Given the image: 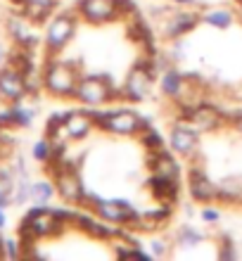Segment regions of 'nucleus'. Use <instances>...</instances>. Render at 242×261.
<instances>
[{"label":"nucleus","instance_id":"nucleus-1","mask_svg":"<svg viewBox=\"0 0 242 261\" xmlns=\"http://www.w3.org/2000/svg\"><path fill=\"white\" fill-rule=\"evenodd\" d=\"M17 233H19L21 245H36L38 240H50V238L64 235L67 228H64V223L55 216L52 206L34 204L26 214H24V219H21Z\"/></svg>","mask_w":242,"mask_h":261},{"label":"nucleus","instance_id":"nucleus-2","mask_svg":"<svg viewBox=\"0 0 242 261\" xmlns=\"http://www.w3.org/2000/svg\"><path fill=\"white\" fill-rule=\"evenodd\" d=\"M95 128L110 133V136H119V138H131L138 136L143 128H147L150 119L138 114V112L128 110V107H119V110H88Z\"/></svg>","mask_w":242,"mask_h":261},{"label":"nucleus","instance_id":"nucleus-3","mask_svg":"<svg viewBox=\"0 0 242 261\" xmlns=\"http://www.w3.org/2000/svg\"><path fill=\"white\" fill-rule=\"evenodd\" d=\"M78 79H81V71L76 64L60 57H48V62L43 67V90H48L50 95L60 100H74Z\"/></svg>","mask_w":242,"mask_h":261},{"label":"nucleus","instance_id":"nucleus-4","mask_svg":"<svg viewBox=\"0 0 242 261\" xmlns=\"http://www.w3.org/2000/svg\"><path fill=\"white\" fill-rule=\"evenodd\" d=\"M74 100H78L86 107H102L114 100H124V90L114 88L107 74H88L78 79Z\"/></svg>","mask_w":242,"mask_h":261},{"label":"nucleus","instance_id":"nucleus-5","mask_svg":"<svg viewBox=\"0 0 242 261\" xmlns=\"http://www.w3.org/2000/svg\"><path fill=\"white\" fill-rule=\"evenodd\" d=\"M157 71H154V62H152V55H145L140 62L133 64V69L128 71L126 76V83H124V100L128 102H145L150 93H152V81Z\"/></svg>","mask_w":242,"mask_h":261},{"label":"nucleus","instance_id":"nucleus-6","mask_svg":"<svg viewBox=\"0 0 242 261\" xmlns=\"http://www.w3.org/2000/svg\"><path fill=\"white\" fill-rule=\"evenodd\" d=\"M76 34V17L69 12L55 14L45 29V50L48 57H57Z\"/></svg>","mask_w":242,"mask_h":261},{"label":"nucleus","instance_id":"nucleus-7","mask_svg":"<svg viewBox=\"0 0 242 261\" xmlns=\"http://www.w3.org/2000/svg\"><path fill=\"white\" fill-rule=\"evenodd\" d=\"M178 119H185L200 133H209V130H219L223 124H228V117L221 107L209 102H202L197 107H178Z\"/></svg>","mask_w":242,"mask_h":261},{"label":"nucleus","instance_id":"nucleus-8","mask_svg":"<svg viewBox=\"0 0 242 261\" xmlns=\"http://www.w3.org/2000/svg\"><path fill=\"white\" fill-rule=\"evenodd\" d=\"M200 21H202V12L180 7L176 12H166L164 17H162L159 34L164 36V38H169V41H176V38H183V36H187L190 31H195Z\"/></svg>","mask_w":242,"mask_h":261},{"label":"nucleus","instance_id":"nucleus-9","mask_svg":"<svg viewBox=\"0 0 242 261\" xmlns=\"http://www.w3.org/2000/svg\"><path fill=\"white\" fill-rule=\"evenodd\" d=\"M169 147L178 157H197L200 150V130L185 119H176L171 133H169Z\"/></svg>","mask_w":242,"mask_h":261},{"label":"nucleus","instance_id":"nucleus-10","mask_svg":"<svg viewBox=\"0 0 242 261\" xmlns=\"http://www.w3.org/2000/svg\"><path fill=\"white\" fill-rule=\"evenodd\" d=\"M95 216H100L102 221L107 223H114V226H128L136 216H138V209L133 206L131 199H121V197H114V199H104L100 197V202L95 204Z\"/></svg>","mask_w":242,"mask_h":261},{"label":"nucleus","instance_id":"nucleus-11","mask_svg":"<svg viewBox=\"0 0 242 261\" xmlns=\"http://www.w3.org/2000/svg\"><path fill=\"white\" fill-rule=\"evenodd\" d=\"M52 183H55L57 195L67 204H81L86 193H88L86 186H83V178H81V173H78V169H71V166H62L52 176Z\"/></svg>","mask_w":242,"mask_h":261},{"label":"nucleus","instance_id":"nucleus-12","mask_svg":"<svg viewBox=\"0 0 242 261\" xmlns=\"http://www.w3.org/2000/svg\"><path fill=\"white\" fill-rule=\"evenodd\" d=\"M78 17L93 27H104L121 19L114 0H78Z\"/></svg>","mask_w":242,"mask_h":261},{"label":"nucleus","instance_id":"nucleus-13","mask_svg":"<svg viewBox=\"0 0 242 261\" xmlns=\"http://www.w3.org/2000/svg\"><path fill=\"white\" fill-rule=\"evenodd\" d=\"M187 193L195 202H202V204L219 202V183L209 178L204 166L193 164L187 171Z\"/></svg>","mask_w":242,"mask_h":261},{"label":"nucleus","instance_id":"nucleus-14","mask_svg":"<svg viewBox=\"0 0 242 261\" xmlns=\"http://www.w3.org/2000/svg\"><path fill=\"white\" fill-rule=\"evenodd\" d=\"M29 95L26 81L19 69H14L12 64L0 67V100L5 102H19Z\"/></svg>","mask_w":242,"mask_h":261},{"label":"nucleus","instance_id":"nucleus-15","mask_svg":"<svg viewBox=\"0 0 242 261\" xmlns=\"http://www.w3.org/2000/svg\"><path fill=\"white\" fill-rule=\"evenodd\" d=\"M93 128H95V121H93L88 110L64 112V126H62L64 140H83V138H88L93 133Z\"/></svg>","mask_w":242,"mask_h":261},{"label":"nucleus","instance_id":"nucleus-16","mask_svg":"<svg viewBox=\"0 0 242 261\" xmlns=\"http://www.w3.org/2000/svg\"><path fill=\"white\" fill-rule=\"evenodd\" d=\"M31 24H34V21H29L21 12H14L5 19V31L10 34V38L14 41V45L31 48V50L38 45V38H36V34L31 31Z\"/></svg>","mask_w":242,"mask_h":261},{"label":"nucleus","instance_id":"nucleus-17","mask_svg":"<svg viewBox=\"0 0 242 261\" xmlns=\"http://www.w3.org/2000/svg\"><path fill=\"white\" fill-rule=\"evenodd\" d=\"M147 190L152 193V197L162 204H176L180 195V178H169V176H162V173H152L147 178Z\"/></svg>","mask_w":242,"mask_h":261},{"label":"nucleus","instance_id":"nucleus-18","mask_svg":"<svg viewBox=\"0 0 242 261\" xmlns=\"http://www.w3.org/2000/svg\"><path fill=\"white\" fill-rule=\"evenodd\" d=\"M147 166L152 173H162L169 178H180V162L176 159V152L169 150H157V152H147Z\"/></svg>","mask_w":242,"mask_h":261},{"label":"nucleus","instance_id":"nucleus-19","mask_svg":"<svg viewBox=\"0 0 242 261\" xmlns=\"http://www.w3.org/2000/svg\"><path fill=\"white\" fill-rule=\"evenodd\" d=\"M183 86H185V74H183V71H180L176 64H171V67H166L164 71H162L159 88H162V93H164V97H171V100H176V97L180 95Z\"/></svg>","mask_w":242,"mask_h":261},{"label":"nucleus","instance_id":"nucleus-20","mask_svg":"<svg viewBox=\"0 0 242 261\" xmlns=\"http://www.w3.org/2000/svg\"><path fill=\"white\" fill-rule=\"evenodd\" d=\"M55 7H57V0H26L19 12L24 14L29 21L41 24V21H45L50 14L55 12Z\"/></svg>","mask_w":242,"mask_h":261},{"label":"nucleus","instance_id":"nucleus-21","mask_svg":"<svg viewBox=\"0 0 242 261\" xmlns=\"http://www.w3.org/2000/svg\"><path fill=\"white\" fill-rule=\"evenodd\" d=\"M219 202H226V204L242 202V178L226 176L223 180H219Z\"/></svg>","mask_w":242,"mask_h":261},{"label":"nucleus","instance_id":"nucleus-22","mask_svg":"<svg viewBox=\"0 0 242 261\" xmlns=\"http://www.w3.org/2000/svg\"><path fill=\"white\" fill-rule=\"evenodd\" d=\"M202 21L214 29H230L233 21H235V14L230 10H226V7H211V10L202 12Z\"/></svg>","mask_w":242,"mask_h":261},{"label":"nucleus","instance_id":"nucleus-23","mask_svg":"<svg viewBox=\"0 0 242 261\" xmlns=\"http://www.w3.org/2000/svg\"><path fill=\"white\" fill-rule=\"evenodd\" d=\"M14 190H12V204H26L31 199V183L34 180L29 178V171L21 169V171H14Z\"/></svg>","mask_w":242,"mask_h":261},{"label":"nucleus","instance_id":"nucleus-24","mask_svg":"<svg viewBox=\"0 0 242 261\" xmlns=\"http://www.w3.org/2000/svg\"><path fill=\"white\" fill-rule=\"evenodd\" d=\"M200 242H204V233H202L200 228L190 226V223H183V226L176 230V245L183 249H190L195 247V245H200Z\"/></svg>","mask_w":242,"mask_h":261},{"label":"nucleus","instance_id":"nucleus-25","mask_svg":"<svg viewBox=\"0 0 242 261\" xmlns=\"http://www.w3.org/2000/svg\"><path fill=\"white\" fill-rule=\"evenodd\" d=\"M55 183L48 178L43 180H34L31 183V202L34 204H50V199L55 197Z\"/></svg>","mask_w":242,"mask_h":261},{"label":"nucleus","instance_id":"nucleus-26","mask_svg":"<svg viewBox=\"0 0 242 261\" xmlns=\"http://www.w3.org/2000/svg\"><path fill=\"white\" fill-rule=\"evenodd\" d=\"M34 119H36V110L24 105V100L19 102H12V121H14V128H31L34 126Z\"/></svg>","mask_w":242,"mask_h":261},{"label":"nucleus","instance_id":"nucleus-27","mask_svg":"<svg viewBox=\"0 0 242 261\" xmlns=\"http://www.w3.org/2000/svg\"><path fill=\"white\" fill-rule=\"evenodd\" d=\"M140 138V145L145 147L147 152H157V150H164L166 145H164V138H162V133L154 126H147V128H143L138 133Z\"/></svg>","mask_w":242,"mask_h":261},{"label":"nucleus","instance_id":"nucleus-28","mask_svg":"<svg viewBox=\"0 0 242 261\" xmlns=\"http://www.w3.org/2000/svg\"><path fill=\"white\" fill-rule=\"evenodd\" d=\"M31 154H34L36 162L45 164V162L50 159V154H52V143H50V138H41V140H36L34 147H31Z\"/></svg>","mask_w":242,"mask_h":261},{"label":"nucleus","instance_id":"nucleus-29","mask_svg":"<svg viewBox=\"0 0 242 261\" xmlns=\"http://www.w3.org/2000/svg\"><path fill=\"white\" fill-rule=\"evenodd\" d=\"M221 247H219V259H223V261H233V259H237L240 256V252H237V247H235V242L230 240V238H223L221 242H219Z\"/></svg>","mask_w":242,"mask_h":261},{"label":"nucleus","instance_id":"nucleus-30","mask_svg":"<svg viewBox=\"0 0 242 261\" xmlns=\"http://www.w3.org/2000/svg\"><path fill=\"white\" fill-rule=\"evenodd\" d=\"M147 245H150V254H152L154 259H162V256L169 254V242H166L164 238H159V235H157V238H152Z\"/></svg>","mask_w":242,"mask_h":261},{"label":"nucleus","instance_id":"nucleus-31","mask_svg":"<svg viewBox=\"0 0 242 261\" xmlns=\"http://www.w3.org/2000/svg\"><path fill=\"white\" fill-rule=\"evenodd\" d=\"M114 3H117V10H119V17H121V19H128L131 14L138 12V7H136L133 0H114Z\"/></svg>","mask_w":242,"mask_h":261},{"label":"nucleus","instance_id":"nucleus-32","mask_svg":"<svg viewBox=\"0 0 242 261\" xmlns=\"http://www.w3.org/2000/svg\"><path fill=\"white\" fill-rule=\"evenodd\" d=\"M5 256L7 259H19L21 256V242L14 238H5Z\"/></svg>","mask_w":242,"mask_h":261},{"label":"nucleus","instance_id":"nucleus-33","mask_svg":"<svg viewBox=\"0 0 242 261\" xmlns=\"http://www.w3.org/2000/svg\"><path fill=\"white\" fill-rule=\"evenodd\" d=\"M200 216H202V221H204V223H209V226H214V223H219V221H221V212H219V209H214V206L202 209Z\"/></svg>","mask_w":242,"mask_h":261},{"label":"nucleus","instance_id":"nucleus-34","mask_svg":"<svg viewBox=\"0 0 242 261\" xmlns=\"http://www.w3.org/2000/svg\"><path fill=\"white\" fill-rule=\"evenodd\" d=\"M226 117H228V124H233V128L242 136V110L233 112V114H226Z\"/></svg>","mask_w":242,"mask_h":261},{"label":"nucleus","instance_id":"nucleus-35","mask_svg":"<svg viewBox=\"0 0 242 261\" xmlns=\"http://www.w3.org/2000/svg\"><path fill=\"white\" fill-rule=\"evenodd\" d=\"M7 55H10V53H7V48L3 45V41H0V67L7 62Z\"/></svg>","mask_w":242,"mask_h":261},{"label":"nucleus","instance_id":"nucleus-36","mask_svg":"<svg viewBox=\"0 0 242 261\" xmlns=\"http://www.w3.org/2000/svg\"><path fill=\"white\" fill-rule=\"evenodd\" d=\"M171 3H176V5H180V7H190V5H195L197 0H171Z\"/></svg>","mask_w":242,"mask_h":261},{"label":"nucleus","instance_id":"nucleus-37","mask_svg":"<svg viewBox=\"0 0 242 261\" xmlns=\"http://www.w3.org/2000/svg\"><path fill=\"white\" fill-rule=\"evenodd\" d=\"M5 226H7V216H5V209L0 206V230H3Z\"/></svg>","mask_w":242,"mask_h":261},{"label":"nucleus","instance_id":"nucleus-38","mask_svg":"<svg viewBox=\"0 0 242 261\" xmlns=\"http://www.w3.org/2000/svg\"><path fill=\"white\" fill-rule=\"evenodd\" d=\"M0 259H5V240H3V235H0Z\"/></svg>","mask_w":242,"mask_h":261},{"label":"nucleus","instance_id":"nucleus-39","mask_svg":"<svg viewBox=\"0 0 242 261\" xmlns=\"http://www.w3.org/2000/svg\"><path fill=\"white\" fill-rule=\"evenodd\" d=\"M10 3H12V5L17 7V10H21V7H24V3H26V0H10Z\"/></svg>","mask_w":242,"mask_h":261},{"label":"nucleus","instance_id":"nucleus-40","mask_svg":"<svg viewBox=\"0 0 242 261\" xmlns=\"http://www.w3.org/2000/svg\"><path fill=\"white\" fill-rule=\"evenodd\" d=\"M235 97H242V88H237V93H233Z\"/></svg>","mask_w":242,"mask_h":261},{"label":"nucleus","instance_id":"nucleus-41","mask_svg":"<svg viewBox=\"0 0 242 261\" xmlns=\"http://www.w3.org/2000/svg\"><path fill=\"white\" fill-rule=\"evenodd\" d=\"M240 19H242V3H240Z\"/></svg>","mask_w":242,"mask_h":261},{"label":"nucleus","instance_id":"nucleus-42","mask_svg":"<svg viewBox=\"0 0 242 261\" xmlns=\"http://www.w3.org/2000/svg\"><path fill=\"white\" fill-rule=\"evenodd\" d=\"M237 3H242V0H237Z\"/></svg>","mask_w":242,"mask_h":261},{"label":"nucleus","instance_id":"nucleus-43","mask_svg":"<svg viewBox=\"0 0 242 261\" xmlns=\"http://www.w3.org/2000/svg\"><path fill=\"white\" fill-rule=\"evenodd\" d=\"M0 130H3V126H0Z\"/></svg>","mask_w":242,"mask_h":261}]
</instances>
